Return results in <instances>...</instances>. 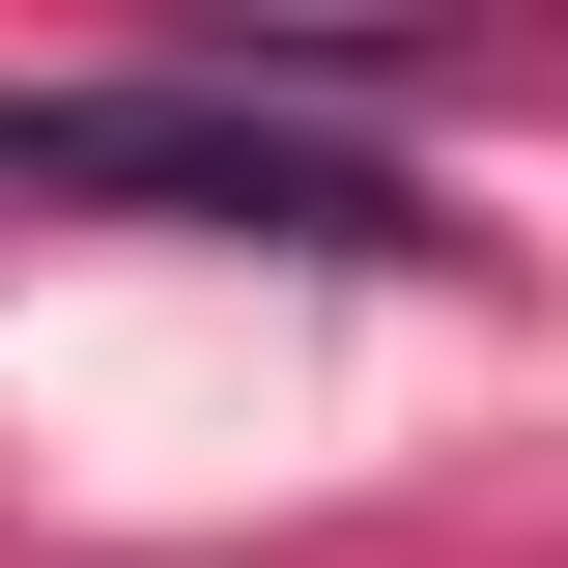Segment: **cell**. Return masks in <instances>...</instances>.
Wrapping results in <instances>:
<instances>
[{
    "label": "cell",
    "instance_id": "6da1fadb",
    "mask_svg": "<svg viewBox=\"0 0 568 568\" xmlns=\"http://www.w3.org/2000/svg\"><path fill=\"white\" fill-rule=\"evenodd\" d=\"M0 200H142V227H256V256H455V227H426L313 85H256V58L29 85V114H0Z\"/></svg>",
    "mask_w": 568,
    "mask_h": 568
}]
</instances>
